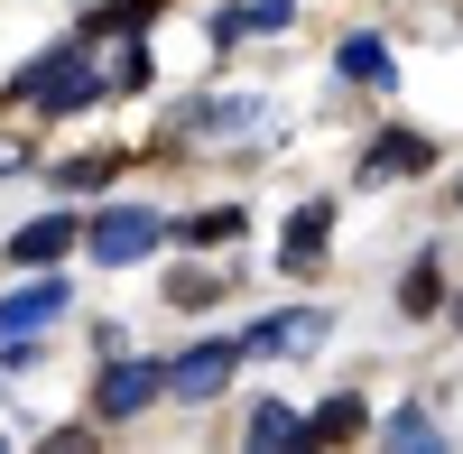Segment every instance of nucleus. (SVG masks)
<instances>
[{"mask_svg":"<svg viewBox=\"0 0 463 454\" xmlns=\"http://www.w3.org/2000/svg\"><path fill=\"white\" fill-rule=\"evenodd\" d=\"M10 93H19V102H37V111H84V102L102 93V74H93V56H84V47H47V56H37Z\"/></svg>","mask_w":463,"mask_h":454,"instance_id":"nucleus-1","label":"nucleus"},{"mask_svg":"<svg viewBox=\"0 0 463 454\" xmlns=\"http://www.w3.org/2000/svg\"><path fill=\"white\" fill-rule=\"evenodd\" d=\"M158 241H167V222L148 213V204H111V213L84 222V251L102 260V270H130V260H148Z\"/></svg>","mask_w":463,"mask_h":454,"instance_id":"nucleus-2","label":"nucleus"},{"mask_svg":"<svg viewBox=\"0 0 463 454\" xmlns=\"http://www.w3.org/2000/svg\"><path fill=\"white\" fill-rule=\"evenodd\" d=\"M158 390H167V371H158V362H111L102 381H93V418H139Z\"/></svg>","mask_w":463,"mask_h":454,"instance_id":"nucleus-3","label":"nucleus"},{"mask_svg":"<svg viewBox=\"0 0 463 454\" xmlns=\"http://www.w3.org/2000/svg\"><path fill=\"white\" fill-rule=\"evenodd\" d=\"M74 307V288L65 279H28L19 297H0V344H19V334H37V325H56Z\"/></svg>","mask_w":463,"mask_h":454,"instance_id":"nucleus-4","label":"nucleus"},{"mask_svg":"<svg viewBox=\"0 0 463 454\" xmlns=\"http://www.w3.org/2000/svg\"><path fill=\"white\" fill-rule=\"evenodd\" d=\"M232 362H241V344H195V353H185V362L167 371V390H176V399H222Z\"/></svg>","mask_w":463,"mask_h":454,"instance_id":"nucleus-5","label":"nucleus"},{"mask_svg":"<svg viewBox=\"0 0 463 454\" xmlns=\"http://www.w3.org/2000/svg\"><path fill=\"white\" fill-rule=\"evenodd\" d=\"M176 130H185V139H195V130H204V139H260V130H269V102H195Z\"/></svg>","mask_w":463,"mask_h":454,"instance_id":"nucleus-6","label":"nucleus"},{"mask_svg":"<svg viewBox=\"0 0 463 454\" xmlns=\"http://www.w3.org/2000/svg\"><path fill=\"white\" fill-rule=\"evenodd\" d=\"M417 167H436V148L417 139V130H380L371 158H362V185H390V176H417Z\"/></svg>","mask_w":463,"mask_h":454,"instance_id":"nucleus-7","label":"nucleus"},{"mask_svg":"<svg viewBox=\"0 0 463 454\" xmlns=\"http://www.w3.org/2000/svg\"><path fill=\"white\" fill-rule=\"evenodd\" d=\"M84 241V222H65V213H47V222H28V232H10V260L19 270H56V260Z\"/></svg>","mask_w":463,"mask_h":454,"instance_id":"nucleus-8","label":"nucleus"},{"mask_svg":"<svg viewBox=\"0 0 463 454\" xmlns=\"http://www.w3.org/2000/svg\"><path fill=\"white\" fill-rule=\"evenodd\" d=\"M325 232H334V213H325V204H297V213H288V241H279V270L306 279V270L325 260Z\"/></svg>","mask_w":463,"mask_h":454,"instance_id":"nucleus-9","label":"nucleus"},{"mask_svg":"<svg viewBox=\"0 0 463 454\" xmlns=\"http://www.w3.org/2000/svg\"><path fill=\"white\" fill-rule=\"evenodd\" d=\"M297 19V0H241V10H213V47H232V37H269V28H288Z\"/></svg>","mask_w":463,"mask_h":454,"instance_id":"nucleus-10","label":"nucleus"},{"mask_svg":"<svg viewBox=\"0 0 463 454\" xmlns=\"http://www.w3.org/2000/svg\"><path fill=\"white\" fill-rule=\"evenodd\" d=\"M316 334H325V316H316V307H306V316H269V325H250V334H241V353H306Z\"/></svg>","mask_w":463,"mask_h":454,"instance_id":"nucleus-11","label":"nucleus"},{"mask_svg":"<svg viewBox=\"0 0 463 454\" xmlns=\"http://www.w3.org/2000/svg\"><path fill=\"white\" fill-rule=\"evenodd\" d=\"M250 445H260V454H279V445H306V418H297L288 399H260V408H250Z\"/></svg>","mask_w":463,"mask_h":454,"instance_id":"nucleus-12","label":"nucleus"},{"mask_svg":"<svg viewBox=\"0 0 463 454\" xmlns=\"http://www.w3.org/2000/svg\"><path fill=\"white\" fill-rule=\"evenodd\" d=\"M334 65H343V84H371V93H380V84H399L380 37H343V56H334Z\"/></svg>","mask_w":463,"mask_h":454,"instance_id":"nucleus-13","label":"nucleus"},{"mask_svg":"<svg viewBox=\"0 0 463 454\" xmlns=\"http://www.w3.org/2000/svg\"><path fill=\"white\" fill-rule=\"evenodd\" d=\"M362 427H371V408L343 390V399H325L316 418H306V445H334V436H362Z\"/></svg>","mask_w":463,"mask_h":454,"instance_id":"nucleus-14","label":"nucleus"},{"mask_svg":"<svg viewBox=\"0 0 463 454\" xmlns=\"http://www.w3.org/2000/svg\"><path fill=\"white\" fill-rule=\"evenodd\" d=\"M167 232H176V241H195V251H222L232 232H241V213H232V204H213V213H185V222H167Z\"/></svg>","mask_w":463,"mask_h":454,"instance_id":"nucleus-15","label":"nucleus"},{"mask_svg":"<svg viewBox=\"0 0 463 454\" xmlns=\"http://www.w3.org/2000/svg\"><path fill=\"white\" fill-rule=\"evenodd\" d=\"M158 19V0H102V10L84 19V37H111V28H148Z\"/></svg>","mask_w":463,"mask_h":454,"instance_id":"nucleus-16","label":"nucleus"},{"mask_svg":"<svg viewBox=\"0 0 463 454\" xmlns=\"http://www.w3.org/2000/svg\"><path fill=\"white\" fill-rule=\"evenodd\" d=\"M121 158H130V148H93V158H74V167H65V195H84V185H111V176H121Z\"/></svg>","mask_w":463,"mask_h":454,"instance_id":"nucleus-17","label":"nucleus"},{"mask_svg":"<svg viewBox=\"0 0 463 454\" xmlns=\"http://www.w3.org/2000/svg\"><path fill=\"white\" fill-rule=\"evenodd\" d=\"M436 297H445L436 260H417V270H408V288H399V307H408V316H436Z\"/></svg>","mask_w":463,"mask_h":454,"instance_id":"nucleus-18","label":"nucleus"},{"mask_svg":"<svg viewBox=\"0 0 463 454\" xmlns=\"http://www.w3.org/2000/svg\"><path fill=\"white\" fill-rule=\"evenodd\" d=\"M148 74H158V65H148V47H130V56H111V74H102V93H139Z\"/></svg>","mask_w":463,"mask_h":454,"instance_id":"nucleus-19","label":"nucleus"},{"mask_svg":"<svg viewBox=\"0 0 463 454\" xmlns=\"http://www.w3.org/2000/svg\"><path fill=\"white\" fill-rule=\"evenodd\" d=\"M390 445H399V454H427V445H436L427 408H399V418H390Z\"/></svg>","mask_w":463,"mask_h":454,"instance_id":"nucleus-20","label":"nucleus"},{"mask_svg":"<svg viewBox=\"0 0 463 454\" xmlns=\"http://www.w3.org/2000/svg\"><path fill=\"white\" fill-rule=\"evenodd\" d=\"M10 167H19V148H10V139H0V176H10Z\"/></svg>","mask_w":463,"mask_h":454,"instance_id":"nucleus-21","label":"nucleus"},{"mask_svg":"<svg viewBox=\"0 0 463 454\" xmlns=\"http://www.w3.org/2000/svg\"><path fill=\"white\" fill-rule=\"evenodd\" d=\"M454 316H463V307H454Z\"/></svg>","mask_w":463,"mask_h":454,"instance_id":"nucleus-22","label":"nucleus"}]
</instances>
